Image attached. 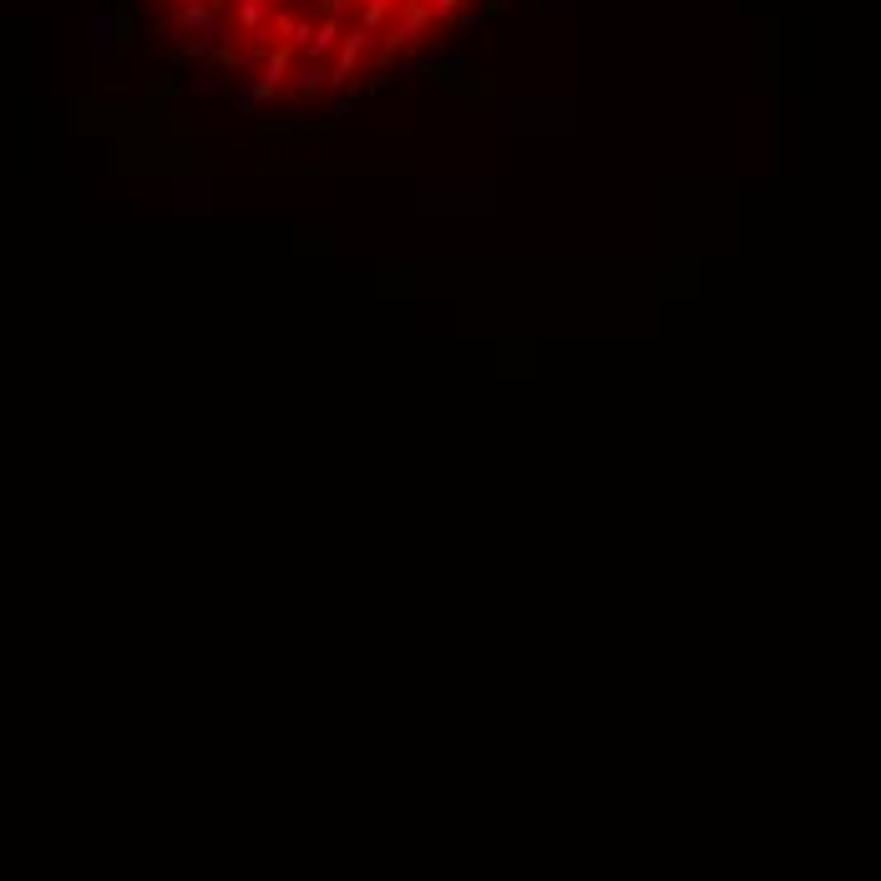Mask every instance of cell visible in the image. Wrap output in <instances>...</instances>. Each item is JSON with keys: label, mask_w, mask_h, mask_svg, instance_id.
Wrapping results in <instances>:
<instances>
[{"label": "cell", "mask_w": 881, "mask_h": 881, "mask_svg": "<svg viewBox=\"0 0 881 881\" xmlns=\"http://www.w3.org/2000/svg\"><path fill=\"white\" fill-rule=\"evenodd\" d=\"M431 21H436V11L426 6V0H406L395 16H390V26L380 31L385 41H380V61H390L400 46H411V41H421L426 31H431Z\"/></svg>", "instance_id": "obj_1"}, {"label": "cell", "mask_w": 881, "mask_h": 881, "mask_svg": "<svg viewBox=\"0 0 881 881\" xmlns=\"http://www.w3.org/2000/svg\"><path fill=\"white\" fill-rule=\"evenodd\" d=\"M228 16H233V41H264V36H274V6L269 0H233L228 6Z\"/></svg>", "instance_id": "obj_2"}, {"label": "cell", "mask_w": 881, "mask_h": 881, "mask_svg": "<svg viewBox=\"0 0 881 881\" xmlns=\"http://www.w3.org/2000/svg\"><path fill=\"white\" fill-rule=\"evenodd\" d=\"M370 31H360V26H350L345 31V41H340V51H335V66H330V87H345V82H355V71H360V61L370 56Z\"/></svg>", "instance_id": "obj_3"}, {"label": "cell", "mask_w": 881, "mask_h": 881, "mask_svg": "<svg viewBox=\"0 0 881 881\" xmlns=\"http://www.w3.org/2000/svg\"><path fill=\"white\" fill-rule=\"evenodd\" d=\"M345 21H335V16H319L314 21V41L304 46V61H325V56H335L340 51V41H345Z\"/></svg>", "instance_id": "obj_4"}, {"label": "cell", "mask_w": 881, "mask_h": 881, "mask_svg": "<svg viewBox=\"0 0 881 881\" xmlns=\"http://www.w3.org/2000/svg\"><path fill=\"white\" fill-rule=\"evenodd\" d=\"M330 87V71H325V61H304L299 71H294V97H319Z\"/></svg>", "instance_id": "obj_5"}, {"label": "cell", "mask_w": 881, "mask_h": 881, "mask_svg": "<svg viewBox=\"0 0 881 881\" xmlns=\"http://www.w3.org/2000/svg\"><path fill=\"white\" fill-rule=\"evenodd\" d=\"M390 16H395V11H385V6H360V21H355V26L370 31V36H380V31L390 26Z\"/></svg>", "instance_id": "obj_6"}, {"label": "cell", "mask_w": 881, "mask_h": 881, "mask_svg": "<svg viewBox=\"0 0 881 881\" xmlns=\"http://www.w3.org/2000/svg\"><path fill=\"white\" fill-rule=\"evenodd\" d=\"M152 6H168V0H152Z\"/></svg>", "instance_id": "obj_7"}, {"label": "cell", "mask_w": 881, "mask_h": 881, "mask_svg": "<svg viewBox=\"0 0 881 881\" xmlns=\"http://www.w3.org/2000/svg\"><path fill=\"white\" fill-rule=\"evenodd\" d=\"M269 6H274V11H279V0H269Z\"/></svg>", "instance_id": "obj_8"}, {"label": "cell", "mask_w": 881, "mask_h": 881, "mask_svg": "<svg viewBox=\"0 0 881 881\" xmlns=\"http://www.w3.org/2000/svg\"><path fill=\"white\" fill-rule=\"evenodd\" d=\"M355 6H360V0H355Z\"/></svg>", "instance_id": "obj_9"}]
</instances>
